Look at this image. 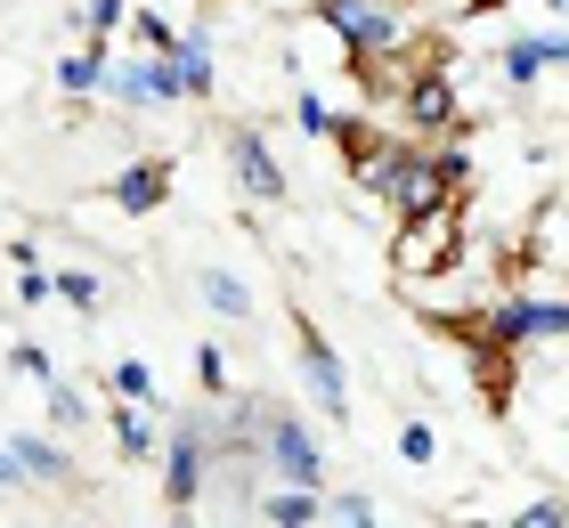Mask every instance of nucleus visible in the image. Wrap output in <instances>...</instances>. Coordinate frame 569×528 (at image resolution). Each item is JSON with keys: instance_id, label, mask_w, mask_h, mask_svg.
I'll list each match as a JSON object with an SVG mask.
<instances>
[{"instance_id": "nucleus-1", "label": "nucleus", "mask_w": 569, "mask_h": 528, "mask_svg": "<svg viewBox=\"0 0 569 528\" xmlns=\"http://www.w3.org/2000/svg\"><path fill=\"white\" fill-rule=\"evenodd\" d=\"M318 24H326V33H342L350 73H358V66H399V58H407V17L391 9V0H318Z\"/></svg>"}, {"instance_id": "nucleus-2", "label": "nucleus", "mask_w": 569, "mask_h": 528, "mask_svg": "<svg viewBox=\"0 0 569 528\" xmlns=\"http://www.w3.org/2000/svg\"><path fill=\"white\" fill-rule=\"evenodd\" d=\"M261 464L277 471V488H333V456L301 422V407H261Z\"/></svg>"}, {"instance_id": "nucleus-3", "label": "nucleus", "mask_w": 569, "mask_h": 528, "mask_svg": "<svg viewBox=\"0 0 569 528\" xmlns=\"http://www.w3.org/2000/svg\"><path fill=\"white\" fill-rule=\"evenodd\" d=\"M154 464H163V512L188 520L203 480H212V447H203V415H171V439L154 447Z\"/></svg>"}, {"instance_id": "nucleus-4", "label": "nucleus", "mask_w": 569, "mask_h": 528, "mask_svg": "<svg viewBox=\"0 0 569 528\" xmlns=\"http://www.w3.org/2000/svg\"><path fill=\"white\" fill-rule=\"evenodd\" d=\"M293 358H301L309 407H318L326 422H342V415H350V366H342V350L326 341V326H318V317H301V309H293Z\"/></svg>"}, {"instance_id": "nucleus-5", "label": "nucleus", "mask_w": 569, "mask_h": 528, "mask_svg": "<svg viewBox=\"0 0 569 528\" xmlns=\"http://www.w3.org/2000/svg\"><path fill=\"white\" fill-rule=\"evenodd\" d=\"M399 114H407V130H416V139H456V122H463L456 73H439V66L399 73Z\"/></svg>"}, {"instance_id": "nucleus-6", "label": "nucleus", "mask_w": 569, "mask_h": 528, "mask_svg": "<svg viewBox=\"0 0 569 528\" xmlns=\"http://www.w3.org/2000/svg\"><path fill=\"white\" fill-rule=\"evenodd\" d=\"M382 203H391L399 220H431V211H456V188L431 171V147H399L391 179H382Z\"/></svg>"}, {"instance_id": "nucleus-7", "label": "nucleus", "mask_w": 569, "mask_h": 528, "mask_svg": "<svg viewBox=\"0 0 569 528\" xmlns=\"http://www.w3.org/2000/svg\"><path fill=\"white\" fill-rule=\"evenodd\" d=\"M546 333H569V293H561V301L505 293L497 309L480 317V341H497V350H521V341H546Z\"/></svg>"}, {"instance_id": "nucleus-8", "label": "nucleus", "mask_w": 569, "mask_h": 528, "mask_svg": "<svg viewBox=\"0 0 569 528\" xmlns=\"http://www.w3.org/2000/svg\"><path fill=\"white\" fill-rule=\"evenodd\" d=\"M107 98L122 106V114H163V106H188L163 58H122V66H107Z\"/></svg>"}, {"instance_id": "nucleus-9", "label": "nucleus", "mask_w": 569, "mask_h": 528, "mask_svg": "<svg viewBox=\"0 0 569 528\" xmlns=\"http://www.w3.org/2000/svg\"><path fill=\"white\" fill-rule=\"evenodd\" d=\"M228 171H237V188H244L252 203H284V196H293V188H284L277 147H269L252 122H237V130H228Z\"/></svg>"}, {"instance_id": "nucleus-10", "label": "nucleus", "mask_w": 569, "mask_h": 528, "mask_svg": "<svg viewBox=\"0 0 569 528\" xmlns=\"http://www.w3.org/2000/svg\"><path fill=\"white\" fill-rule=\"evenodd\" d=\"M399 277H423V269H448L456 260V211H431V220H399Z\"/></svg>"}, {"instance_id": "nucleus-11", "label": "nucleus", "mask_w": 569, "mask_h": 528, "mask_svg": "<svg viewBox=\"0 0 569 528\" xmlns=\"http://www.w3.org/2000/svg\"><path fill=\"white\" fill-rule=\"evenodd\" d=\"M107 203L131 211V220L163 211V203H171V163H163V155H139V163H122V171L107 179Z\"/></svg>"}, {"instance_id": "nucleus-12", "label": "nucleus", "mask_w": 569, "mask_h": 528, "mask_svg": "<svg viewBox=\"0 0 569 528\" xmlns=\"http://www.w3.org/2000/svg\"><path fill=\"white\" fill-rule=\"evenodd\" d=\"M17 456V471H24V488H82V464L66 456L58 439H41V431H9L0 439Z\"/></svg>"}, {"instance_id": "nucleus-13", "label": "nucleus", "mask_w": 569, "mask_h": 528, "mask_svg": "<svg viewBox=\"0 0 569 528\" xmlns=\"http://www.w3.org/2000/svg\"><path fill=\"white\" fill-rule=\"evenodd\" d=\"M171 82H179V98H188V106H203V98H212L220 90V66H212V24H188V33H179L171 41Z\"/></svg>"}, {"instance_id": "nucleus-14", "label": "nucleus", "mask_w": 569, "mask_h": 528, "mask_svg": "<svg viewBox=\"0 0 569 528\" xmlns=\"http://www.w3.org/2000/svg\"><path fill=\"white\" fill-rule=\"evenodd\" d=\"M261 520L269 528H326V496L318 488H269L261 496Z\"/></svg>"}, {"instance_id": "nucleus-15", "label": "nucleus", "mask_w": 569, "mask_h": 528, "mask_svg": "<svg viewBox=\"0 0 569 528\" xmlns=\"http://www.w3.org/2000/svg\"><path fill=\"white\" fill-rule=\"evenodd\" d=\"M497 73H505V90H529V82H546V33H512L505 41V58H497Z\"/></svg>"}, {"instance_id": "nucleus-16", "label": "nucleus", "mask_w": 569, "mask_h": 528, "mask_svg": "<svg viewBox=\"0 0 569 528\" xmlns=\"http://www.w3.org/2000/svg\"><path fill=\"white\" fill-rule=\"evenodd\" d=\"M107 66H114L107 41H82V49L58 66V90H66V98H98V90H107Z\"/></svg>"}, {"instance_id": "nucleus-17", "label": "nucleus", "mask_w": 569, "mask_h": 528, "mask_svg": "<svg viewBox=\"0 0 569 528\" xmlns=\"http://www.w3.org/2000/svg\"><path fill=\"white\" fill-rule=\"evenodd\" d=\"M196 293L212 317H252V293H244V277H228V269H196Z\"/></svg>"}, {"instance_id": "nucleus-18", "label": "nucleus", "mask_w": 569, "mask_h": 528, "mask_svg": "<svg viewBox=\"0 0 569 528\" xmlns=\"http://www.w3.org/2000/svg\"><path fill=\"white\" fill-rule=\"evenodd\" d=\"M333 147H342V163L358 171V163H375V147H382V130L375 122H358V114H333V130H326Z\"/></svg>"}, {"instance_id": "nucleus-19", "label": "nucleus", "mask_w": 569, "mask_h": 528, "mask_svg": "<svg viewBox=\"0 0 569 528\" xmlns=\"http://www.w3.org/2000/svg\"><path fill=\"white\" fill-rule=\"evenodd\" d=\"M107 422H114V447H122L131 464H147V456H154V431H147V415H139V407H122V399H114V407H107Z\"/></svg>"}, {"instance_id": "nucleus-20", "label": "nucleus", "mask_w": 569, "mask_h": 528, "mask_svg": "<svg viewBox=\"0 0 569 528\" xmlns=\"http://www.w3.org/2000/svg\"><path fill=\"white\" fill-rule=\"evenodd\" d=\"M49 285H58V301H73L82 317H98V309H107V285H98L90 269H49Z\"/></svg>"}, {"instance_id": "nucleus-21", "label": "nucleus", "mask_w": 569, "mask_h": 528, "mask_svg": "<svg viewBox=\"0 0 569 528\" xmlns=\"http://www.w3.org/2000/svg\"><path fill=\"white\" fill-rule=\"evenodd\" d=\"M326 528H375V505L358 488H326Z\"/></svg>"}, {"instance_id": "nucleus-22", "label": "nucleus", "mask_w": 569, "mask_h": 528, "mask_svg": "<svg viewBox=\"0 0 569 528\" xmlns=\"http://www.w3.org/2000/svg\"><path fill=\"white\" fill-rule=\"evenodd\" d=\"M49 422H58V431H82V422H90V390L49 382Z\"/></svg>"}, {"instance_id": "nucleus-23", "label": "nucleus", "mask_w": 569, "mask_h": 528, "mask_svg": "<svg viewBox=\"0 0 569 528\" xmlns=\"http://www.w3.org/2000/svg\"><path fill=\"white\" fill-rule=\"evenodd\" d=\"M114 399H122V407H147V399H154V366H147V358H122V366H114Z\"/></svg>"}, {"instance_id": "nucleus-24", "label": "nucleus", "mask_w": 569, "mask_h": 528, "mask_svg": "<svg viewBox=\"0 0 569 528\" xmlns=\"http://www.w3.org/2000/svg\"><path fill=\"white\" fill-rule=\"evenodd\" d=\"M114 24H131V0H90V9H82L90 41H114Z\"/></svg>"}, {"instance_id": "nucleus-25", "label": "nucleus", "mask_w": 569, "mask_h": 528, "mask_svg": "<svg viewBox=\"0 0 569 528\" xmlns=\"http://www.w3.org/2000/svg\"><path fill=\"white\" fill-rule=\"evenodd\" d=\"M131 24H139V49H147V58H171V17H154V9H131Z\"/></svg>"}, {"instance_id": "nucleus-26", "label": "nucleus", "mask_w": 569, "mask_h": 528, "mask_svg": "<svg viewBox=\"0 0 569 528\" xmlns=\"http://www.w3.org/2000/svg\"><path fill=\"white\" fill-rule=\"evenodd\" d=\"M512 528H569V496H537V505L512 512Z\"/></svg>"}, {"instance_id": "nucleus-27", "label": "nucleus", "mask_w": 569, "mask_h": 528, "mask_svg": "<svg viewBox=\"0 0 569 528\" xmlns=\"http://www.w3.org/2000/svg\"><path fill=\"white\" fill-rule=\"evenodd\" d=\"M196 382H203V399H228V358H220V341H203V350H196Z\"/></svg>"}, {"instance_id": "nucleus-28", "label": "nucleus", "mask_w": 569, "mask_h": 528, "mask_svg": "<svg viewBox=\"0 0 569 528\" xmlns=\"http://www.w3.org/2000/svg\"><path fill=\"white\" fill-rule=\"evenodd\" d=\"M293 122L309 130V139H326V130H333V106H326L318 90H293Z\"/></svg>"}, {"instance_id": "nucleus-29", "label": "nucleus", "mask_w": 569, "mask_h": 528, "mask_svg": "<svg viewBox=\"0 0 569 528\" xmlns=\"http://www.w3.org/2000/svg\"><path fill=\"white\" fill-rule=\"evenodd\" d=\"M9 366H17V375H33L41 390L58 382V366H49V350H41V341H17V350H9Z\"/></svg>"}, {"instance_id": "nucleus-30", "label": "nucleus", "mask_w": 569, "mask_h": 528, "mask_svg": "<svg viewBox=\"0 0 569 528\" xmlns=\"http://www.w3.org/2000/svg\"><path fill=\"white\" fill-rule=\"evenodd\" d=\"M431 171L448 179V188H463V179H472V155H463L456 139H439V155H431Z\"/></svg>"}, {"instance_id": "nucleus-31", "label": "nucleus", "mask_w": 569, "mask_h": 528, "mask_svg": "<svg viewBox=\"0 0 569 528\" xmlns=\"http://www.w3.org/2000/svg\"><path fill=\"white\" fill-rule=\"evenodd\" d=\"M399 456H407V464H431V456H439L431 422H399Z\"/></svg>"}, {"instance_id": "nucleus-32", "label": "nucleus", "mask_w": 569, "mask_h": 528, "mask_svg": "<svg viewBox=\"0 0 569 528\" xmlns=\"http://www.w3.org/2000/svg\"><path fill=\"white\" fill-rule=\"evenodd\" d=\"M49 293H58V285H49V269H41V260H33V269H17V301H24V309H41Z\"/></svg>"}, {"instance_id": "nucleus-33", "label": "nucleus", "mask_w": 569, "mask_h": 528, "mask_svg": "<svg viewBox=\"0 0 569 528\" xmlns=\"http://www.w3.org/2000/svg\"><path fill=\"white\" fill-rule=\"evenodd\" d=\"M24 488V471H17V456H9V447H0V496H17Z\"/></svg>"}, {"instance_id": "nucleus-34", "label": "nucleus", "mask_w": 569, "mask_h": 528, "mask_svg": "<svg viewBox=\"0 0 569 528\" xmlns=\"http://www.w3.org/2000/svg\"><path fill=\"white\" fill-rule=\"evenodd\" d=\"M546 66H553V73L569 66V33H546Z\"/></svg>"}, {"instance_id": "nucleus-35", "label": "nucleus", "mask_w": 569, "mask_h": 528, "mask_svg": "<svg viewBox=\"0 0 569 528\" xmlns=\"http://www.w3.org/2000/svg\"><path fill=\"white\" fill-rule=\"evenodd\" d=\"M553 9H561V17H569V0H553Z\"/></svg>"}, {"instance_id": "nucleus-36", "label": "nucleus", "mask_w": 569, "mask_h": 528, "mask_svg": "<svg viewBox=\"0 0 569 528\" xmlns=\"http://www.w3.org/2000/svg\"><path fill=\"white\" fill-rule=\"evenodd\" d=\"M391 9H399V0H391Z\"/></svg>"}]
</instances>
